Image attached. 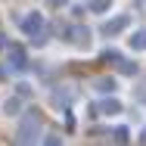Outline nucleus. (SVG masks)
Here are the masks:
<instances>
[{
    "label": "nucleus",
    "mask_w": 146,
    "mask_h": 146,
    "mask_svg": "<svg viewBox=\"0 0 146 146\" xmlns=\"http://www.w3.org/2000/svg\"><path fill=\"white\" fill-rule=\"evenodd\" d=\"M40 140H44V143H50V146H59V143H62V137H59V134H47V137H40Z\"/></svg>",
    "instance_id": "2eb2a0df"
},
{
    "label": "nucleus",
    "mask_w": 146,
    "mask_h": 146,
    "mask_svg": "<svg viewBox=\"0 0 146 146\" xmlns=\"http://www.w3.org/2000/svg\"><path fill=\"white\" fill-rule=\"evenodd\" d=\"M47 6H53V9H59V6H68V0H44Z\"/></svg>",
    "instance_id": "dca6fc26"
},
{
    "label": "nucleus",
    "mask_w": 146,
    "mask_h": 146,
    "mask_svg": "<svg viewBox=\"0 0 146 146\" xmlns=\"http://www.w3.org/2000/svg\"><path fill=\"white\" fill-rule=\"evenodd\" d=\"M22 31L28 34V37H34V34H40V31H47V22H44V13H28L22 22Z\"/></svg>",
    "instance_id": "7ed1b4c3"
},
{
    "label": "nucleus",
    "mask_w": 146,
    "mask_h": 146,
    "mask_svg": "<svg viewBox=\"0 0 146 146\" xmlns=\"http://www.w3.org/2000/svg\"><path fill=\"white\" fill-rule=\"evenodd\" d=\"M143 3H146V0H143Z\"/></svg>",
    "instance_id": "aec40b11"
},
{
    "label": "nucleus",
    "mask_w": 146,
    "mask_h": 146,
    "mask_svg": "<svg viewBox=\"0 0 146 146\" xmlns=\"http://www.w3.org/2000/svg\"><path fill=\"white\" fill-rule=\"evenodd\" d=\"M3 112H6V115H19V112H22V96H19V93L9 96V100L3 103Z\"/></svg>",
    "instance_id": "1a4fd4ad"
},
{
    "label": "nucleus",
    "mask_w": 146,
    "mask_h": 146,
    "mask_svg": "<svg viewBox=\"0 0 146 146\" xmlns=\"http://www.w3.org/2000/svg\"><path fill=\"white\" fill-rule=\"evenodd\" d=\"M44 137V118L37 109H28L19 118V127H16V143H37Z\"/></svg>",
    "instance_id": "f257e3e1"
},
{
    "label": "nucleus",
    "mask_w": 146,
    "mask_h": 146,
    "mask_svg": "<svg viewBox=\"0 0 146 146\" xmlns=\"http://www.w3.org/2000/svg\"><path fill=\"white\" fill-rule=\"evenodd\" d=\"M137 100H140V103H146V84H143L140 90H137Z\"/></svg>",
    "instance_id": "f3484780"
},
{
    "label": "nucleus",
    "mask_w": 146,
    "mask_h": 146,
    "mask_svg": "<svg viewBox=\"0 0 146 146\" xmlns=\"http://www.w3.org/2000/svg\"><path fill=\"white\" fill-rule=\"evenodd\" d=\"M6 53H9V68H16V72H25L28 68V56H25V50L22 47H6Z\"/></svg>",
    "instance_id": "39448f33"
},
{
    "label": "nucleus",
    "mask_w": 146,
    "mask_h": 146,
    "mask_svg": "<svg viewBox=\"0 0 146 146\" xmlns=\"http://www.w3.org/2000/svg\"><path fill=\"white\" fill-rule=\"evenodd\" d=\"M112 65H115V68H118V75H124V78H134V75L140 72L134 59H124V56H118L115 62H112Z\"/></svg>",
    "instance_id": "0eeeda50"
},
{
    "label": "nucleus",
    "mask_w": 146,
    "mask_h": 146,
    "mask_svg": "<svg viewBox=\"0 0 146 146\" xmlns=\"http://www.w3.org/2000/svg\"><path fill=\"white\" fill-rule=\"evenodd\" d=\"M68 40H72L75 47L87 50V47H90V31L84 28V25H75V28H72V34H68Z\"/></svg>",
    "instance_id": "423d86ee"
},
{
    "label": "nucleus",
    "mask_w": 146,
    "mask_h": 146,
    "mask_svg": "<svg viewBox=\"0 0 146 146\" xmlns=\"http://www.w3.org/2000/svg\"><path fill=\"white\" fill-rule=\"evenodd\" d=\"M16 93H19L22 100H25V96H31V84H25V81H22V84H16Z\"/></svg>",
    "instance_id": "4468645a"
},
{
    "label": "nucleus",
    "mask_w": 146,
    "mask_h": 146,
    "mask_svg": "<svg viewBox=\"0 0 146 146\" xmlns=\"http://www.w3.org/2000/svg\"><path fill=\"white\" fill-rule=\"evenodd\" d=\"M127 25H131V16H127V13H121V16H115V19L103 22V25H100V34H103V37H115V34H121Z\"/></svg>",
    "instance_id": "f03ea898"
},
{
    "label": "nucleus",
    "mask_w": 146,
    "mask_h": 146,
    "mask_svg": "<svg viewBox=\"0 0 146 146\" xmlns=\"http://www.w3.org/2000/svg\"><path fill=\"white\" fill-rule=\"evenodd\" d=\"M9 47V40H6V34H0V50H6Z\"/></svg>",
    "instance_id": "a211bd4d"
},
{
    "label": "nucleus",
    "mask_w": 146,
    "mask_h": 146,
    "mask_svg": "<svg viewBox=\"0 0 146 146\" xmlns=\"http://www.w3.org/2000/svg\"><path fill=\"white\" fill-rule=\"evenodd\" d=\"M53 100L65 106V103H72V100H75V93H72V90H53Z\"/></svg>",
    "instance_id": "ddd939ff"
},
{
    "label": "nucleus",
    "mask_w": 146,
    "mask_h": 146,
    "mask_svg": "<svg viewBox=\"0 0 146 146\" xmlns=\"http://www.w3.org/2000/svg\"><path fill=\"white\" fill-rule=\"evenodd\" d=\"M112 6V0H87V9L90 13H106Z\"/></svg>",
    "instance_id": "9b49d317"
},
{
    "label": "nucleus",
    "mask_w": 146,
    "mask_h": 146,
    "mask_svg": "<svg viewBox=\"0 0 146 146\" xmlns=\"http://www.w3.org/2000/svg\"><path fill=\"white\" fill-rule=\"evenodd\" d=\"M118 112H121V100H115L112 93L106 100H100V103L90 106V115H118Z\"/></svg>",
    "instance_id": "20e7f679"
},
{
    "label": "nucleus",
    "mask_w": 146,
    "mask_h": 146,
    "mask_svg": "<svg viewBox=\"0 0 146 146\" xmlns=\"http://www.w3.org/2000/svg\"><path fill=\"white\" fill-rule=\"evenodd\" d=\"M140 143H146V127H143V131H140Z\"/></svg>",
    "instance_id": "6ab92c4d"
},
{
    "label": "nucleus",
    "mask_w": 146,
    "mask_h": 146,
    "mask_svg": "<svg viewBox=\"0 0 146 146\" xmlns=\"http://www.w3.org/2000/svg\"><path fill=\"white\" fill-rule=\"evenodd\" d=\"M93 87H96V93H103V96H109V93H115L118 81H115V78H96V81H93Z\"/></svg>",
    "instance_id": "6e6552de"
},
{
    "label": "nucleus",
    "mask_w": 146,
    "mask_h": 146,
    "mask_svg": "<svg viewBox=\"0 0 146 146\" xmlns=\"http://www.w3.org/2000/svg\"><path fill=\"white\" fill-rule=\"evenodd\" d=\"M131 50H146V28H140L131 37Z\"/></svg>",
    "instance_id": "9d476101"
},
{
    "label": "nucleus",
    "mask_w": 146,
    "mask_h": 146,
    "mask_svg": "<svg viewBox=\"0 0 146 146\" xmlns=\"http://www.w3.org/2000/svg\"><path fill=\"white\" fill-rule=\"evenodd\" d=\"M112 140H115V143H127V140H131V131L121 124V127H115V131H112Z\"/></svg>",
    "instance_id": "f8f14e48"
}]
</instances>
